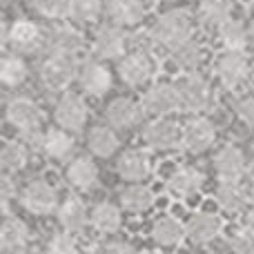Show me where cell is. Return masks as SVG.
Here are the masks:
<instances>
[{
  "mask_svg": "<svg viewBox=\"0 0 254 254\" xmlns=\"http://www.w3.org/2000/svg\"><path fill=\"white\" fill-rule=\"evenodd\" d=\"M152 29H154V36H156L158 45H163V47H167V49H176L179 45L188 43V40L192 38L194 22L188 11H183V9H172V11L163 13V16L158 18Z\"/></svg>",
  "mask_w": 254,
  "mask_h": 254,
  "instance_id": "obj_1",
  "label": "cell"
},
{
  "mask_svg": "<svg viewBox=\"0 0 254 254\" xmlns=\"http://www.w3.org/2000/svg\"><path fill=\"white\" fill-rule=\"evenodd\" d=\"M78 63H76L74 54H63V52H52L47 61L40 67V78H43L45 87L52 92H61V89L69 87L71 80L78 78Z\"/></svg>",
  "mask_w": 254,
  "mask_h": 254,
  "instance_id": "obj_2",
  "label": "cell"
},
{
  "mask_svg": "<svg viewBox=\"0 0 254 254\" xmlns=\"http://www.w3.org/2000/svg\"><path fill=\"white\" fill-rule=\"evenodd\" d=\"M20 205L34 216H47L58 212V192L52 183L45 179H36L22 188L20 192Z\"/></svg>",
  "mask_w": 254,
  "mask_h": 254,
  "instance_id": "obj_3",
  "label": "cell"
},
{
  "mask_svg": "<svg viewBox=\"0 0 254 254\" xmlns=\"http://www.w3.org/2000/svg\"><path fill=\"white\" fill-rule=\"evenodd\" d=\"M176 92H179V101H181V110L192 112V114H198L203 112L207 105H210V85L203 76H198L196 71H190V74L179 76L176 80Z\"/></svg>",
  "mask_w": 254,
  "mask_h": 254,
  "instance_id": "obj_4",
  "label": "cell"
},
{
  "mask_svg": "<svg viewBox=\"0 0 254 254\" xmlns=\"http://www.w3.org/2000/svg\"><path fill=\"white\" fill-rule=\"evenodd\" d=\"M2 40L13 49V54H34L43 45V34L34 20L16 18L11 25L2 27Z\"/></svg>",
  "mask_w": 254,
  "mask_h": 254,
  "instance_id": "obj_5",
  "label": "cell"
},
{
  "mask_svg": "<svg viewBox=\"0 0 254 254\" xmlns=\"http://www.w3.org/2000/svg\"><path fill=\"white\" fill-rule=\"evenodd\" d=\"M143 140L149 149L156 152H170V149L183 145V129L167 116L149 121L143 127Z\"/></svg>",
  "mask_w": 254,
  "mask_h": 254,
  "instance_id": "obj_6",
  "label": "cell"
},
{
  "mask_svg": "<svg viewBox=\"0 0 254 254\" xmlns=\"http://www.w3.org/2000/svg\"><path fill=\"white\" fill-rule=\"evenodd\" d=\"M7 121L13 129L22 131L25 136L38 134L40 123H43V112L31 98L16 96L7 103Z\"/></svg>",
  "mask_w": 254,
  "mask_h": 254,
  "instance_id": "obj_7",
  "label": "cell"
},
{
  "mask_svg": "<svg viewBox=\"0 0 254 254\" xmlns=\"http://www.w3.org/2000/svg\"><path fill=\"white\" fill-rule=\"evenodd\" d=\"M212 167H214V174L219 179V183H241L248 172V161H246V154L241 152V147L225 145V147H221L216 152Z\"/></svg>",
  "mask_w": 254,
  "mask_h": 254,
  "instance_id": "obj_8",
  "label": "cell"
},
{
  "mask_svg": "<svg viewBox=\"0 0 254 254\" xmlns=\"http://www.w3.org/2000/svg\"><path fill=\"white\" fill-rule=\"evenodd\" d=\"M140 105L143 112L154 119H161V116H170L172 112L181 110V101H179V92H176V85L170 83H156L143 94L140 98Z\"/></svg>",
  "mask_w": 254,
  "mask_h": 254,
  "instance_id": "obj_9",
  "label": "cell"
},
{
  "mask_svg": "<svg viewBox=\"0 0 254 254\" xmlns=\"http://www.w3.org/2000/svg\"><path fill=\"white\" fill-rule=\"evenodd\" d=\"M216 78L221 80V85H225L228 89L239 87L241 83H246V78L250 76V61L243 52H232L225 49L219 58H216Z\"/></svg>",
  "mask_w": 254,
  "mask_h": 254,
  "instance_id": "obj_10",
  "label": "cell"
},
{
  "mask_svg": "<svg viewBox=\"0 0 254 254\" xmlns=\"http://www.w3.org/2000/svg\"><path fill=\"white\" fill-rule=\"evenodd\" d=\"M185 230H188V239L192 243L207 246V243H212L214 239L221 237V232H223V219H221L219 212L201 210V212H194L185 221Z\"/></svg>",
  "mask_w": 254,
  "mask_h": 254,
  "instance_id": "obj_11",
  "label": "cell"
},
{
  "mask_svg": "<svg viewBox=\"0 0 254 254\" xmlns=\"http://www.w3.org/2000/svg\"><path fill=\"white\" fill-rule=\"evenodd\" d=\"M87 116H89L87 103L80 96H76V94H65V96H61V101L54 107V119H56L58 127L71 131V134L83 129L85 123H87Z\"/></svg>",
  "mask_w": 254,
  "mask_h": 254,
  "instance_id": "obj_12",
  "label": "cell"
},
{
  "mask_svg": "<svg viewBox=\"0 0 254 254\" xmlns=\"http://www.w3.org/2000/svg\"><path fill=\"white\" fill-rule=\"evenodd\" d=\"M203 183H205V176H203L201 170H196V167H192V165H181L170 174L165 188L174 198L185 201V198L196 196V194L201 192Z\"/></svg>",
  "mask_w": 254,
  "mask_h": 254,
  "instance_id": "obj_13",
  "label": "cell"
},
{
  "mask_svg": "<svg viewBox=\"0 0 254 254\" xmlns=\"http://www.w3.org/2000/svg\"><path fill=\"white\" fill-rule=\"evenodd\" d=\"M31 243V230L18 216H4L0 228V250L2 254H25Z\"/></svg>",
  "mask_w": 254,
  "mask_h": 254,
  "instance_id": "obj_14",
  "label": "cell"
},
{
  "mask_svg": "<svg viewBox=\"0 0 254 254\" xmlns=\"http://www.w3.org/2000/svg\"><path fill=\"white\" fill-rule=\"evenodd\" d=\"M119 74L125 85L140 87V85H145L154 76V63L149 58V54H143V52L127 54L119 63Z\"/></svg>",
  "mask_w": 254,
  "mask_h": 254,
  "instance_id": "obj_15",
  "label": "cell"
},
{
  "mask_svg": "<svg viewBox=\"0 0 254 254\" xmlns=\"http://www.w3.org/2000/svg\"><path fill=\"white\" fill-rule=\"evenodd\" d=\"M127 45H129V38L119 25H105L94 36V52L98 58H105V61L123 58Z\"/></svg>",
  "mask_w": 254,
  "mask_h": 254,
  "instance_id": "obj_16",
  "label": "cell"
},
{
  "mask_svg": "<svg viewBox=\"0 0 254 254\" xmlns=\"http://www.w3.org/2000/svg\"><path fill=\"white\" fill-rule=\"evenodd\" d=\"M216 140V127L207 119H192L183 127V147L192 154H203L214 145Z\"/></svg>",
  "mask_w": 254,
  "mask_h": 254,
  "instance_id": "obj_17",
  "label": "cell"
},
{
  "mask_svg": "<svg viewBox=\"0 0 254 254\" xmlns=\"http://www.w3.org/2000/svg\"><path fill=\"white\" fill-rule=\"evenodd\" d=\"M116 172L127 183H143L152 174V158L143 149H127L116 163Z\"/></svg>",
  "mask_w": 254,
  "mask_h": 254,
  "instance_id": "obj_18",
  "label": "cell"
},
{
  "mask_svg": "<svg viewBox=\"0 0 254 254\" xmlns=\"http://www.w3.org/2000/svg\"><path fill=\"white\" fill-rule=\"evenodd\" d=\"M188 237V230H185V223L179 221L172 214H161L158 219H154L152 223V241L156 243L158 248H165V250H172V248H179L183 243V239Z\"/></svg>",
  "mask_w": 254,
  "mask_h": 254,
  "instance_id": "obj_19",
  "label": "cell"
},
{
  "mask_svg": "<svg viewBox=\"0 0 254 254\" xmlns=\"http://www.w3.org/2000/svg\"><path fill=\"white\" fill-rule=\"evenodd\" d=\"M250 194L243 183H219L216 190V205L230 216H239L250 210Z\"/></svg>",
  "mask_w": 254,
  "mask_h": 254,
  "instance_id": "obj_20",
  "label": "cell"
},
{
  "mask_svg": "<svg viewBox=\"0 0 254 254\" xmlns=\"http://www.w3.org/2000/svg\"><path fill=\"white\" fill-rule=\"evenodd\" d=\"M58 223L65 228V232H83L89 223H92V212L87 210L83 201L78 196H67L65 201L58 205Z\"/></svg>",
  "mask_w": 254,
  "mask_h": 254,
  "instance_id": "obj_21",
  "label": "cell"
},
{
  "mask_svg": "<svg viewBox=\"0 0 254 254\" xmlns=\"http://www.w3.org/2000/svg\"><path fill=\"white\" fill-rule=\"evenodd\" d=\"M78 83L89 96H103L112 89V71L103 63L87 61L78 71Z\"/></svg>",
  "mask_w": 254,
  "mask_h": 254,
  "instance_id": "obj_22",
  "label": "cell"
},
{
  "mask_svg": "<svg viewBox=\"0 0 254 254\" xmlns=\"http://www.w3.org/2000/svg\"><path fill=\"white\" fill-rule=\"evenodd\" d=\"M140 116H143V105L131 101V98H116L105 110L107 123L114 129H129L138 123Z\"/></svg>",
  "mask_w": 254,
  "mask_h": 254,
  "instance_id": "obj_23",
  "label": "cell"
},
{
  "mask_svg": "<svg viewBox=\"0 0 254 254\" xmlns=\"http://www.w3.org/2000/svg\"><path fill=\"white\" fill-rule=\"evenodd\" d=\"M74 147H76V140L71 136V131L63 129V127H52L40 138V149L52 161H65L74 152Z\"/></svg>",
  "mask_w": 254,
  "mask_h": 254,
  "instance_id": "obj_24",
  "label": "cell"
},
{
  "mask_svg": "<svg viewBox=\"0 0 254 254\" xmlns=\"http://www.w3.org/2000/svg\"><path fill=\"white\" fill-rule=\"evenodd\" d=\"M65 176L74 190H92L98 183V167L89 156H76L67 165Z\"/></svg>",
  "mask_w": 254,
  "mask_h": 254,
  "instance_id": "obj_25",
  "label": "cell"
},
{
  "mask_svg": "<svg viewBox=\"0 0 254 254\" xmlns=\"http://www.w3.org/2000/svg\"><path fill=\"white\" fill-rule=\"evenodd\" d=\"M123 225V212L110 201H101L92 210V228L101 234H116Z\"/></svg>",
  "mask_w": 254,
  "mask_h": 254,
  "instance_id": "obj_26",
  "label": "cell"
},
{
  "mask_svg": "<svg viewBox=\"0 0 254 254\" xmlns=\"http://www.w3.org/2000/svg\"><path fill=\"white\" fill-rule=\"evenodd\" d=\"M145 13L147 9L143 0H107V16L116 25H138Z\"/></svg>",
  "mask_w": 254,
  "mask_h": 254,
  "instance_id": "obj_27",
  "label": "cell"
},
{
  "mask_svg": "<svg viewBox=\"0 0 254 254\" xmlns=\"http://www.w3.org/2000/svg\"><path fill=\"white\" fill-rule=\"evenodd\" d=\"M154 205V192L143 183H129L121 192V207L131 214L147 212Z\"/></svg>",
  "mask_w": 254,
  "mask_h": 254,
  "instance_id": "obj_28",
  "label": "cell"
},
{
  "mask_svg": "<svg viewBox=\"0 0 254 254\" xmlns=\"http://www.w3.org/2000/svg\"><path fill=\"white\" fill-rule=\"evenodd\" d=\"M232 18V2L230 0H203L198 9V20L205 29H221Z\"/></svg>",
  "mask_w": 254,
  "mask_h": 254,
  "instance_id": "obj_29",
  "label": "cell"
},
{
  "mask_svg": "<svg viewBox=\"0 0 254 254\" xmlns=\"http://www.w3.org/2000/svg\"><path fill=\"white\" fill-rule=\"evenodd\" d=\"M47 40L54 52H63V54H76L78 49L85 47V36L71 25L54 27V29L49 31Z\"/></svg>",
  "mask_w": 254,
  "mask_h": 254,
  "instance_id": "obj_30",
  "label": "cell"
},
{
  "mask_svg": "<svg viewBox=\"0 0 254 254\" xmlns=\"http://www.w3.org/2000/svg\"><path fill=\"white\" fill-rule=\"evenodd\" d=\"M87 147L94 156L107 158L119 149V136H116L114 127L110 125H98L94 129H89L87 134Z\"/></svg>",
  "mask_w": 254,
  "mask_h": 254,
  "instance_id": "obj_31",
  "label": "cell"
},
{
  "mask_svg": "<svg viewBox=\"0 0 254 254\" xmlns=\"http://www.w3.org/2000/svg\"><path fill=\"white\" fill-rule=\"evenodd\" d=\"M29 163V147L22 140H7L0 152V165H2L4 174H16V172L25 170Z\"/></svg>",
  "mask_w": 254,
  "mask_h": 254,
  "instance_id": "obj_32",
  "label": "cell"
},
{
  "mask_svg": "<svg viewBox=\"0 0 254 254\" xmlns=\"http://www.w3.org/2000/svg\"><path fill=\"white\" fill-rule=\"evenodd\" d=\"M219 38H221V43H223L225 49L243 52V49L248 47V40H250V27H246L241 20L230 18V20L219 29Z\"/></svg>",
  "mask_w": 254,
  "mask_h": 254,
  "instance_id": "obj_33",
  "label": "cell"
},
{
  "mask_svg": "<svg viewBox=\"0 0 254 254\" xmlns=\"http://www.w3.org/2000/svg\"><path fill=\"white\" fill-rule=\"evenodd\" d=\"M27 78V65L20 54H4L0 61V80L4 87H18Z\"/></svg>",
  "mask_w": 254,
  "mask_h": 254,
  "instance_id": "obj_34",
  "label": "cell"
},
{
  "mask_svg": "<svg viewBox=\"0 0 254 254\" xmlns=\"http://www.w3.org/2000/svg\"><path fill=\"white\" fill-rule=\"evenodd\" d=\"M172 63L179 67L183 74H190V71H196L203 63V49L198 47L196 43L188 40V43L179 45L176 49H172Z\"/></svg>",
  "mask_w": 254,
  "mask_h": 254,
  "instance_id": "obj_35",
  "label": "cell"
},
{
  "mask_svg": "<svg viewBox=\"0 0 254 254\" xmlns=\"http://www.w3.org/2000/svg\"><path fill=\"white\" fill-rule=\"evenodd\" d=\"M101 11H103V0H71L69 2V16L76 22L96 20Z\"/></svg>",
  "mask_w": 254,
  "mask_h": 254,
  "instance_id": "obj_36",
  "label": "cell"
},
{
  "mask_svg": "<svg viewBox=\"0 0 254 254\" xmlns=\"http://www.w3.org/2000/svg\"><path fill=\"white\" fill-rule=\"evenodd\" d=\"M230 248L234 254H254V225H239L230 234Z\"/></svg>",
  "mask_w": 254,
  "mask_h": 254,
  "instance_id": "obj_37",
  "label": "cell"
},
{
  "mask_svg": "<svg viewBox=\"0 0 254 254\" xmlns=\"http://www.w3.org/2000/svg\"><path fill=\"white\" fill-rule=\"evenodd\" d=\"M45 254H78V241L74 239L71 232H58L49 237Z\"/></svg>",
  "mask_w": 254,
  "mask_h": 254,
  "instance_id": "obj_38",
  "label": "cell"
},
{
  "mask_svg": "<svg viewBox=\"0 0 254 254\" xmlns=\"http://www.w3.org/2000/svg\"><path fill=\"white\" fill-rule=\"evenodd\" d=\"M69 2L71 0H31V7L43 18L56 20V18L69 13Z\"/></svg>",
  "mask_w": 254,
  "mask_h": 254,
  "instance_id": "obj_39",
  "label": "cell"
},
{
  "mask_svg": "<svg viewBox=\"0 0 254 254\" xmlns=\"http://www.w3.org/2000/svg\"><path fill=\"white\" fill-rule=\"evenodd\" d=\"M129 45L134 47V52L149 54L158 45V40H156V36H154V29H138L129 36Z\"/></svg>",
  "mask_w": 254,
  "mask_h": 254,
  "instance_id": "obj_40",
  "label": "cell"
},
{
  "mask_svg": "<svg viewBox=\"0 0 254 254\" xmlns=\"http://www.w3.org/2000/svg\"><path fill=\"white\" fill-rule=\"evenodd\" d=\"M18 198V188L13 185L11 181V174H4L2 181H0V201H2V212L4 216H11V201Z\"/></svg>",
  "mask_w": 254,
  "mask_h": 254,
  "instance_id": "obj_41",
  "label": "cell"
},
{
  "mask_svg": "<svg viewBox=\"0 0 254 254\" xmlns=\"http://www.w3.org/2000/svg\"><path fill=\"white\" fill-rule=\"evenodd\" d=\"M237 116L246 125L254 127V96H246L237 103Z\"/></svg>",
  "mask_w": 254,
  "mask_h": 254,
  "instance_id": "obj_42",
  "label": "cell"
},
{
  "mask_svg": "<svg viewBox=\"0 0 254 254\" xmlns=\"http://www.w3.org/2000/svg\"><path fill=\"white\" fill-rule=\"evenodd\" d=\"M103 254H138V252H136V248L127 241H112L105 246Z\"/></svg>",
  "mask_w": 254,
  "mask_h": 254,
  "instance_id": "obj_43",
  "label": "cell"
},
{
  "mask_svg": "<svg viewBox=\"0 0 254 254\" xmlns=\"http://www.w3.org/2000/svg\"><path fill=\"white\" fill-rule=\"evenodd\" d=\"M248 214H250V219L254 223V188H252V194H250V210H248Z\"/></svg>",
  "mask_w": 254,
  "mask_h": 254,
  "instance_id": "obj_44",
  "label": "cell"
},
{
  "mask_svg": "<svg viewBox=\"0 0 254 254\" xmlns=\"http://www.w3.org/2000/svg\"><path fill=\"white\" fill-rule=\"evenodd\" d=\"M250 40L254 43V18H252V22H250Z\"/></svg>",
  "mask_w": 254,
  "mask_h": 254,
  "instance_id": "obj_45",
  "label": "cell"
},
{
  "mask_svg": "<svg viewBox=\"0 0 254 254\" xmlns=\"http://www.w3.org/2000/svg\"><path fill=\"white\" fill-rule=\"evenodd\" d=\"M252 154H254V140H252Z\"/></svg>",
  "mask_w": 254,
  "mask_h": 254,
  "instance_id": "obj_46",
  "label": "cell"
},
{
  "mask_svg": "<svg viewBox=\"0 0 254 254\" xmlns=\"http://www.w3.org/2000/svg\"><path fill=\"white\" fill-rule=\"evenodd\" d=\"M167 2H174V0H167Z\"/></svg>",
  "mask_w": 254,
  "mask_h": 254,
  "instance_id": "obj_47",
  "label": "cell"
},
{
  "mask_svg": "<svg viewBox=\"0 0 254 254\" xmlns=\"http://www.w3.org/2000/svg\"><path fill=\"white\" fill-rule=\"evenodd\" d=\"M207 254H214V252H207Z\"/></svg>",
  "mask_w": 254,
  "mask_h": 254,
  "instance_id": "obj_48",
  "label": "cell"
}]
</instances>
